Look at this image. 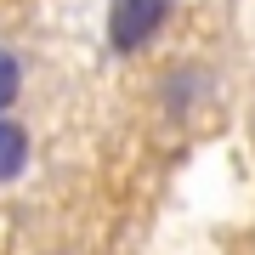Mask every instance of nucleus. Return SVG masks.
Listing matches in <instances>:
<instances>
[{
    "instance_id": "nucleus-3",
    "label": "nucleus",
    "mask_w": 255,
    "mask_h": 255,
    "mask_svg": "<svg viewBox=\"0 0 255 255\" xmlns=\"http://www.w3.org/2000/svg\"><path fill=\"white\" fill-rule=\"evenodd\" d=\"M11 97H17V63L11 51H0V108H11Z\"/></svg>"
},
{
    "instance_id": "nucleus-2",
    "label": "nucleus",
    "mask_w": 255,
    "mask_h": 255,
    "mask_svg": "<svg viewBox=\"0 0 255 255\" xmlns=\"http://www.w3.org/2000/svg\"><path fill=\"white\" fill-rule=\"evenodd\" d=\"M23 159H28V136H23L17 125H6V119H0V182L23 170Z\"/></svg>"
},
{
    "instance_id": "nucleus-1",
    "label": "nucleus",
    "mask_w": 255,
    "mask_h": 255,
    "mask_svg": "<svg viewBox=\"0 0 255 255\" xmlns=\"http://www.w3.org/2000/svg\"><path fill=\"white\" fill-rule=\"evenodd\" d=\"M164 6H170V0H114V17H108L114 51L147 46V40H153V28L164 23Z\"/></svg>"
}]
</instances>
